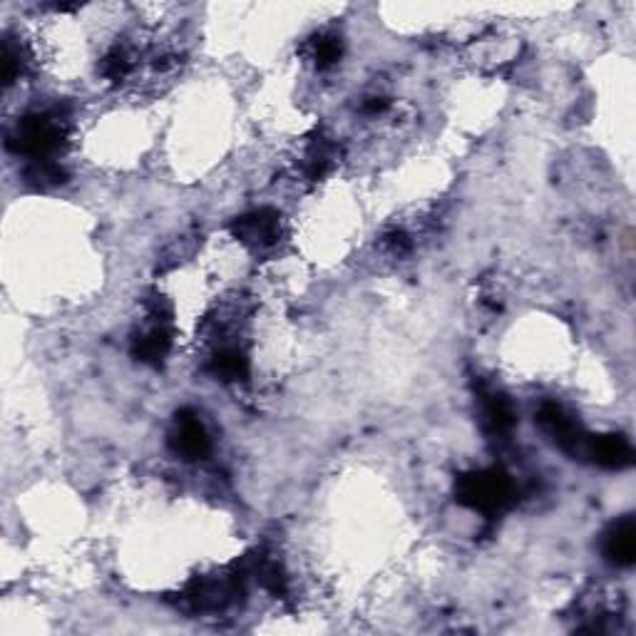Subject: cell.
Masks as SVG:
<instances>
[{
    "label": "cell",
    "instance_id": "cell-1",
    "mask_svg": "<svg viewBox=\"0 0 636 636\" xmlns=\"http://www.w3.org/2000/svg\"><path fill=\"white\" fill-rule=\"evenodd\" d=\"M169 450L175 452L179 460L199 462L207 460L212 452V435H209L202 417L195 411H179L167 435Z\"/></svg>",
    "mask_w": 636,
    "mask_h": 636
},
{
    "label": "cell",
    "instance_id": "cell-2",
    "mask_svg": "<svg viewBox=\"0 0 636 636\" xmlns=\"http://www.w3.org/2000/svg\"><path fill=\"white\" fill-rule=\"evenodd\" d=\"M634 550V520L632 517H624V520L612 525V530L604 534V557L614 567H632Z\"/></svg>",
    "mask_w": 636,
    "mask_h": 636
}]
</instances>
